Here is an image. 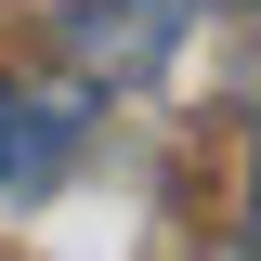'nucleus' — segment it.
<instances>
[{
  "label": "nucleus",
  "mask_w": 261,
  "mask_h": 261,
  "mask_svg": "<svg viewBox=\"0 0 261 261\" xmlns=\"http://www.w3.org/2000/svg\"><path fill=\"white\" fill-rule=\"evenodd\" d=\"M65 144H79V105L53 92H0V196H39L65 170Z\"/></svg>",
  "instance_id": "2"
},
{
  "label": "nucleus",
  "mask_w": 261,
  "mask_h": 261,
  "mask_svg": "<svg viewBox=\"0 0 261 261\" xmlns=\"http://www.w3.org/2000/svg\"><path fill=\"white\" fill-rule=\"evenodd\" d=\"M183 27H196V0H79L65 53H79V79H157L183 53Z\"/></svg>",
  "instance_id": "1"
}]
</instances>
